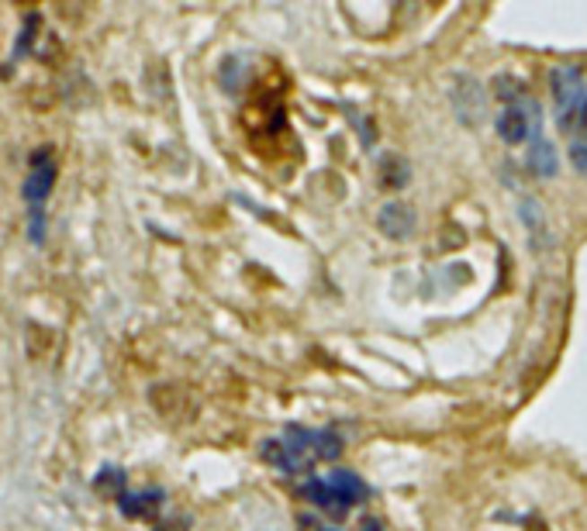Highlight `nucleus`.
<instances>
[{"mask_svg":"<svg viewBox=\"0 0 587 531\" xmlns=\"http://www.w3.org/2000/svg\"><path fill=\"white\" fill-rule=\"evenodd\" d=\"M56 187V159H52V149H39L31 155V166H28V177L22 183V197L28 204V235L31 242L42 245L46 239V200Z\"/></svg>","mask_w":587,"mask_h":531,"instance_id":"nucleus-1","label":"nucleus"},{"mask_svg":"<svg viewBox=\"0 0 587 531\" xmlns=\"http://www.w3.org/2000/svg\"><path fill=\"white\" fill-rule=\"evenodd\" d=\"M450 100H452V111H456V118L463 125H480L484 114H487V93L470 76H456L452 80Z\"/></svg>","mask_w":587,"mask_h":531,"instance_id":"nucleus-2","label":"nucleus"},{"mask_svg":"<svg viewBox=\"0 0 587 531\" xmlns=\"http://www.w3.org/2000/svg\"><path fill=\"white\" fill-rule=\"evenodd\" d=\"M549 83H553V100H556V111H560V125L570 128V118L577 111V104L584 100V80L574 66H560L549 73Z\"/></svg>","mask_w":587,"mask_h":531,"instance_id":"nucleus-3","label":"nucleus"},{"mask_svg":"<svg viewBox=\"0 0 587 531\" xmlns=\"http://www.w3.org/2000/svg\"><path fill=\"white\" fill-rule=\"evenodd\" d=\"M415 224H418V214H415V207H411L407 200H387L384 207L377 211V228L384 231L390 242H405V239H411Z\"/></svg>","mask_w":587,"mask_h":531,"instance_id":"nucleus-4","label":"nucleus"},{"mask_svg":"<svg viewBox=\"0 0 587 531\" xmlns=\"http://www.w3.org/2000/svg\"><path fill=\"white\" fill-rule=\"evenodd\" d=\"M536 111V104L532 100H525L521 108H504L501 118H497V135H501V142H508V145H521V142H529V135L539 128V114Z\"/></svg>","mask_w":587,"mask_h":531,"instance_id":"nucleus-5","label":"nucleus"},{"mask_svg":"<svg viewBox=\"0 0 587 531\" xmlns=\"http://www.w3.org/2000/svg\"><path fill=\"white\" fill-rule=\"evenodd\" d=\"M149 400H153V407L166 421H187L194 414V397L183 387H177V383H159V387H153V397Z\"/></svg>","mask_w":587,"mask_h":531,"instance_id":"nucleus-6","label":"nucleus"},{"mask_svg":"<svg viewBox=\"0 0 587 531\" xmlns=\"http://www.w3.org/2000/svg\"><path fill=\"white\" fill-rule=\"evenodd\" d=\"M519 218H521V224H525L529 245H532L536 252H546V248L553 245V231H549V218H546V211L539 207V200H536V197H521Z\"/></svg>","mask_w":587,"mask_h":531,"instance_id":"nucleus-7","label":"nucleus"},{"mask_svg":"<svg viewBox=\"0 0 587 531\" xmlns=\"http://www.w3.org/2000/svg\"><path fill=\"white\" fill-rule=\"evenodd\" d=\"M304 497H308V504H315L318 510H325V514H332V518H346L349 508L342 504V497L332 490V483L325 480V476H311L308 483H304Z\"/></svg>","mask_w":587,"mask_h":531,"instance_id":"nucleus-8","label":"nucleus"},{"mask_svg":"<svg viewBox=\"0 0 587 531\" xmlns=\"http://www.w3.org/2000/svg\"><path fill=\"white\" fill-rule=\"evenodd\" d=\"M525 166H529V170H532L539 179L556 177V173H560V155H556V145H553V142H546V138H532Z\"/></svg>","mask_w":587,"mask_h":531,"instance_id":"nucleus-9","label":"nucleus"},{"mask_svg":"<svg viewBox=\"0 0 587 531\" xmlns=\"http://www.w3.org/2000/svg\"><path fill=\"white\" fill-rule=\"evenodd\" d=\"M121 504V514L125 518H156L159 508H162V490H142V493H121L118 497Z\"/></svg>","mask_w":587,"mask_h":531,"instance_id":"nucleus-10","label":"nucleus"},{"mask_svg":"<svg viewBox=\"0 0 587 531\" xmlns=\"http://www.w3.org/2000/svg\"><path fill=\"white\" fill-rule=\"evenodd\" d=\"M329 483H332V490L342 497V504L346 508H353V504H360L363 497H366V487H363L360 476H353V473H346V469H336L332 476H325Z\"/></svg>","mask_w":587,"mask_h":531,"instance_id":"nucleus-11","label":"nucleus"},{"mask_svg":"<svg viewBox=\"0 0 587 531\" xmlns=\"http://www.w3.org/2000/svg\"><path fill=\"white\" fill-rule=\"evenodd\" d=\"M495 97L497 100H504L508 108H521L525 104V97H529V87L521 83L519 76H495Z\"/></svg>","mask_w":587,"mask_h":531,"instance_id":"nucleus-12","label":"nucleus"},{"mask_svg":"<svg viewBox=\"0 0 587 531\" xmlns=\"http://www.w3.org/2000/svg\"><path fill=\"white\" fill-rule=\"evenodd\" d=\"M381 170H384V183L387 187H394V190H401L411 183V166H407L405 155H384V162H381Z\"/></svg>","mask_w":587,"mask_h":531,"instance_id":"nucleus-13","label":"nucleus"},{"mask_svg":"<svg viewBox=\"0 0 587 531\" xmlns=\"http://www.w3.org/2000/svg\"><path fill=\"white\" fill-rule=\"evenodd\" d=\"M93 487L101 490V493H125V476H121V469H104V473H97V483Z\"/></svg>","mask_w":587,"mask_h":531,"instance_id":"nucleus-14","label":"nucleus"},{"mask_svg":"<svg viewBox=\"0 0 587 531\" xmlns=\"http://www.w3.org/2000/svg\"><path fill=\"white\" fill-rule=\"evenodd\" d=\"M570 162H574V170L587 177V135H577L574 138V145H570Z\"/></svg>","mask_w":587,"mask_h":531,"instance_id":"nucleus-15","label":"nucleus"},{"mask_svg":"<svg viewBox=\"0 0 587 531\" xmlns=\"http://www.w3.org/2000/svg\"><path fill=\"white\" fill-rule=\"evenodd\" d=\"M35 31H39V14H31V18L24 22L22 42L14 45V59H22V56H28V48H31V42H35Z\"/></svg>","mask_w":587,"mask_h":531,"instance_id":"nucleus-16","label":"nucleus"},{"mask_svg":"<svg viewBox=\"0 0 587 531\" xmlns=\"http://www.w3.org/2000/svg\"><path fill=\"white\" fill-rule=\"evenodd\" d=\"M574 118H577V128H581V135H587V93H584V100L577 104ZM574 118H570V128H574Z\"/></svg>","mask_w":587,"mask_h":531,"instance_id":"nucleus-17","label":"nucleus"},{"mask_svg":"<svg viewBox=\"0 0 587 531\" xmlns=\"http://www.w3.org/2000/svg\"><path fill=\"white\" fill-rule=\"evenodd\" d=\"M360 531H384V525H381L377 518H366V521L360 525Z\"/></svg>","mask_w":587,"mask_h":531,"instance_id":"nucleus-18","label":"nucleus"},{"mask_svg":"<svg viewBox=\"0 0 587 531\" xmlns=\"http://www.w3.org/2000/svg\"><path fill=\"white\" fill-rule=\"evenodd\" d=\"M301 528H304V531H336V528H325V525H318V521H301Z\"/></svg>","mask_w":587,"mask_h":531,"instance_id":"nucleus-19","label":"nucleus"},{"mask_svg":"<svg viewBox=\"0 0 587 531\" xmlns=\"http://www.w3.org/2000/svg\"><path fill=\"white\" fill-rule=\"evenodd\" d=\"M187 528V521H173V525H159L156 531H183Z\"/></svg>","mask_w":587,"mask_h":531,"instance_id":"nucleus-20","label":"nucleus"}]
</instances>
